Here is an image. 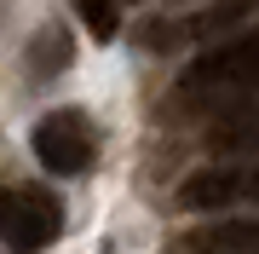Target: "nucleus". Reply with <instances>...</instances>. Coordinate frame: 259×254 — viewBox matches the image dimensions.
<instances>
[{
	"label": "nucleus",
	"mask_w": 259,
	"mask_h": 254,
	"mask_svg": "<svg viewBox=\"0 0 259 254\" xmlns=\"http://www.w3.org/2000/svg\"><path fill=\"white\" fill-rule=\"evenodd\" d=\"M179 98H196V104H242V98H259V29L248 35H231L219 47H207L202 58H190L185 81H179Z\"/></svg>",
	"instance_id": "nucleus-1"
},
{
	"label": "nucleus",
	"mask_w": 259,
	"mask_h": 254,
	"mask_svg": "<svg viewBox=\"0 0 259 254\" xmlns=\"http://www.w3.org/2000/svg\"><path fill=\"white\" fill-rule=\"evenodd\" d=\"M35 156H40V168L58 173V179H75V173H87L93 168V156H98V139H93V122H87L81 110H52V116H40L35 122Z\"/></svg>",
	"instance_id": "nucleus-2"
},
{
	"label": "nucleus",
	"mask_w": 259,
	"mask_h": 254,
	"mask_svg": "<svg viewBox=\"0 0 259 254\" xmlns=\"http://www.w3.org/2000/svg\"><path fill=\"white\" fill-rule=\"evenodd\" d=\"M64 226V214H58V202L47 191H12L6 197V220H0V237H6L12 254H40L58 237Z\"/></svg>",
	"instance_id": "nucleus-3"
},
{
	"label": "nucleus",
	"mask_w": 259,
	"mask_h": 254,
	"mask_svg": "<svg viewBox=\"0 0 259 254\" xmlns=\"http://www.w3.org/2000/svg\"><path fill=\"white\" fill-rule=\"evenodd\" d=\"M179 202L185 208H231V202H259V168H236V162H219V168H202L179 185Z\"/></svg>",
	"instance_id": "nucleus-4"
},
{
	"label": "nucleus",
	"mask_w": 259,
	"mask_h": 254,
	"mask_svg": "<svg viewBox=\"0 0 259 254\" xmlns=\"http://www.w3.org/2000/svg\"><path fill=\"white\" fill-rule=\"evenodd\" d=\"M207 151H225V156L259 151V104H225L207 122Z\"/></svg>",
	"instance_id": "nucleus-5"
},
{
	"label": "nucleus",
	"mask_w": 259,
	"mask_h": 254,
	"mask_svg": "<svg viewBox=\"0 0 259 254\" xmlns=\"http://www.w3.org/2000/svg\"><path fill=\"white\" fill-rule=\"evenodd\" d=\"M185 254H259V220H219L185 237Z\"/></svg>",
	"instance_id": "nucleus-6"
},
{
	"label": "nucleus",
	"mask_w": 259,
	"mask_h": 254,
	"mask_svg": "<svg viewBox=\"0 0 259 254\" xmlns=\"http://www.w3.org/2000/svg\"><path fill=\"white\" fill-rule=\"evenodd\" d=\"M248 6H253V0H219V6H207L202 18H185L179 29H156L150 41H156V47H173V41H207V35H219V29H231Z\"/></svg>",
	"instance_id": "nucleus-7"
},
{
	"label": "nucleus",
	"mask_w": 259,
	"mask_h": 254,
	"mask_svg": "<svg viewBox=\"0 0 259 254\" xmlns=\"http://www.w3.org/2000/svg\"><path fill=\"white\" fill-rule=\"evenodd\" d=\"M75 12H81V23L93 29V41H115V29H121V0H75Z\"/></svg>",
	"instance_id": "nucleus-8"
},
{
	"label": "nucleus",
	"mask_w": 259,
	"mask_h": 254,
	"mask_svg": "<svg viewBox=\"0 0 259 254\" xmlns=\"http://www.w3.org/2000/svg\"><path fill=\"white\" fill-rule=\"evenodd\" d=\"M0 220H6V191H0Z\"/></svg>",
	"instance_id": "nucleus-9"
}]
</instances>
